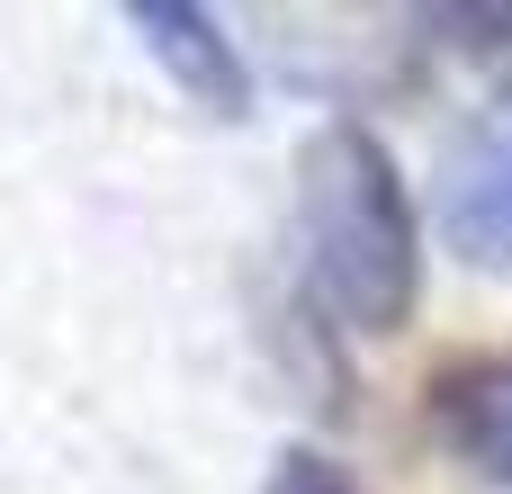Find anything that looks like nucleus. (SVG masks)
I'll return each mask as SVG.
<instances>
[{
	"label": "nucleus",
	"mask_w": 512,
	"mask_h": 494,
	"mask_svg": "<svg viewBox=\"0 0 512 494\" xmlns=\"http://www.w3.org/2000/svg\"><path fill=\"white\" fill-rule=\"evenodd\" d=\"M297 243H306V279H315L324 315H342L360 342L405 333V315L423 297V234H414V198H405L396 153L360 117H324L306 135Z\"/></svg>",
	"instance_id": "1"
},
{
	"label": "nucleus",
	"mask_w": 512,
	"mask_h": 494,
	"mask_svg": "<svg viewBox=\"0 0 512 494\" xmlns=\"http://www.w3.org/2000/svg\"><path fill=\"white\" fill-rule=\"evenodd\" d=\"M126 18H135V36L153 45V63L189 90V108H207V117H243V108H252V72H243L234 36L216 27V9H189V0H135Z\"/></svg>",
	"instance_id": "2"
},
{
	"label": "nucleus",
	"mask_w": 512,
	"mask_h": 494,
	"mask_svg": "<svg viewBox=\"0 0 512 494\" xmlns=\"http://www.w3.org/2000/svg\"><path fill=\"white\" fill-rule=\"evenodd\" d=\"M432 432L459 468H477L486 486H512V360L486 351V360H450L432 369Z\"/></svg>",
	"instance_id": "3"
},
{
	"label": "nucleus",
	"mask_w": 512,
	"mask_h": 494,
	"mask_svg": "<svg viewBox=\"0 0 512 494\" xmlns=\"http://www.w3.org/2000/svg\"><path fill=\"white\" fill-rule=\"evenodd\" d=\"M441 243L477 270H512V117L477 126V144L441 180Z\"/></svg>",
	"instance_id": "4"
},
{
	"label": "nucleus",
	"mask_w": 512,
	"mask_h": 494,
	"mask_svg": "<svg viewBox=\"0 0 512 494\" xmlns=\"http://www.w3.org/2000/svg\"><path fill=\"white\" fill-rule=\"evenodd\" d=\"M432 27H450V45L495 81L512 90V0H477V9H432Z\"/></svg>",
	"instance_id": "5"
},
{
	"label": "nucleus",
	"mask_w": 512,
	"mask_h": 494,
	"mask_svg": "<svg viewBox=\"0 0 512 494\" xmlns=\"http://www.w3.org/2000/svg\"><path fill=\"white\" fill-rule=\"evenodd\" d=\"M261 494H360V477H351L342 459H324V450H288Z\"/></svg>",
	"instance_id": "6"
}]
</instances>
